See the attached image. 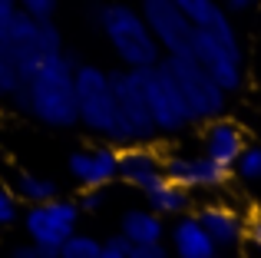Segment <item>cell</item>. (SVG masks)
Here are the masks:
<instances>
[{
  "label": "cell",
  "instance_id": "cell-1",
  "mask_svg": "<svg viewBox=\"0 0 261 258\" xmlns=\"http://www.w3.org/2000/svg\"><path fill=\"white\" fill-rule=\"evenodd\" d=\"M73 73H76V57H70V53L63 50L60 57L46 60V63L27 80L23 90L13 96V103L23 113H30L33 119H40L43 126L63 129V126L80 123Z\"/></svg>",
  "mask_w": 261,
  "mask_h": 258
},
{
  "label": "cell",
  "instance_id": "cell-2",
  "mask_svg": "<svg viewBox=\"0 0 261 258\" xmlns=\"http://www.w3.org/2000/svg\"><path fill=\"white\" fill-rule=\"evenodd\" d=\"M93 20L102 30V37L109 40V46L119 57V63L129 66V70H149V66H155L166 57L159 40L149 30L146 17L139 10H133V7H126V4L93 7Z\"/></svg>",
  "mask_w": 261,
  "mask_h": 258
},
{
  "label": "cell",
  "instance_id": "cell-3",
  "mask_svg": "<svg viewBox=\"0 0 261 258\" xmlns=\"http://www.w3.org/2000/svg\"><path fill=\"white\" fill-rule=\"evenodd\" d=\"M0 50L13 60V66L20 70V80L27 83L46 60L63 53V37L53 27V20H37L27 10H17L0 33Z\"/></svg>",
  "mask_w": 261,
  "mask_h": 258
},
{
  "label": "cell",
  "instance_id": "cell-4",
  "mask_svg": "<svg viewBox=\"0 0 261 258\" xmlns=\"http://www.w3.org/2000/svg\"><path fill=\"white\" fill-rule=\"evenodd\" d=\"M116 103V142L119 146H136V142L155 139V123L146 96V70H113L109 73Z\"/></svg>",
  "mask_w": 261,
  "mask_h": 258
},
{
  "label": "cell",
  "instance_id": "cell-5",
  "mask_svg": "<svg viewBox=\"0 0 261 258\" xmlns=\"http://www.w3.org/2000/svg\"><path fill=\"white\" fill-rule=\"evenodd\" d=\"M166 70L172 73V80L178 83L185 103H189L195 123H208V119H218L225 113V103H228V93L208 76L202 63H198L192 53H182V57H162Z\"/></svg>",
  "mask_w": 261,
  "mask_h": 258
},
{
  "label": "cell",
  "instance_id": "cell-6",
  "mask_svg": "<svg viewBox=\"0 0 261 258\" xmlns=\"http://www.w3.org/2000/svg\"><path fill=\"white\" fill-rule=\"evenodd\" d=\"M76 83V116L80 123L93 133L106 136L116 142V103H113V86H109V73L99 66H80L73 73Z\"/></svg>",
  "mask_w": 261,
  "mask_h": 258
},
{
  "label": "cell",
  "instance_id": "cell-7",
  "mask_svg": "<svg viewBox=\"0 0 261 258\" xmlns=\"http://www.w3.org/2000/svg\"><path fill=\"white\" fill-rule=\"evenodd\" d=\"M146 96H149V110H152L155 133L178 136V133H185V129L195 123V116H192L182 90H178V83L172 80V73L166 70L162 60L146 70Z\"/></svg>",
  "mask_w": 261,
  "mask_h": 258
},
{
  "label": "cell",
  "instance_id": "cell-8",
  "mask_svg": "<svg viewBox=\"0 0 261 258\" xmlns=\"http://www.w3.org/2000/svg\"><path fill=\"white\" fill-rule=\"evenodd\" d=\"M192 57L208 70V76L222 86L225 93H235L245 80L242 70V43L238 40H225L212 30H198L192 37Z\"/></svg>",
  "mask_w": 261,
  "mask_h": 258
},
{
  "label": "cell",
  "instance_id": "cell-9",
  "mask_svg": "<svg viewBox=\"0 0 261 258\" xmlns=\"http://www.w3.org/2000/svg\"><path fill=\"white\" fill-rule=\"evenodd\" d=\"M76 219H80V205L70 199H50V202H37L30 205V212L23 215V228L30 235L33 245L40 248H57L63 245L66 235L76 232Z\"/></svg>",
  "mask_w": 261,
  "mask_h": 258
},
{
  "label": "cell",
  "instance_id": "cell-10",
  "mask_svg": "<svg viewBox=\"0 0 261 258\" xmlns=\"http://www.w3.org/2000/svg\"><path fill=\"white\" fill-rule=\"evenodd\" d=\"M139 13L146 17L152 37L159 40L166 57H182L192 53V37H195V23L185 17L172 0H142Z\"/></svg>",
  "mask_w": 261,
  "mask_h": 258
},
{
  "label": "cell",
  "instance_id": "cell-11",
  "mask_svg": "<svg viewBox=\"0 0 261 258\" xmlns=\"http://www.w3.org/2000/svg\"><path fill=\"white\" fill-rule=\"evenodd\" d=\"M166 179L192 189H222L231 179V169L218 166L208 156H169L166 159Z\"/></svg>",
  "mask_w": 261,
  "mask_h": 258
},
{
  "label": "cell",
  "instance_id": "cell-12",
  "mask_svg": "<svg viewBox=\"0 0 261 258\" xmlns=\"http://www.w3.org/2000/svg\"><path fill=\"white\" fill-rule=\"evenodd\" d=\"M70 175L83 189H106L113 179H119V152L113 146H96V149H86V152H73Z\"/></svg>",
  "mask_w": 261,
  "mask_h": 258
},
{
  "label": "cell",
  "instance_id": "cell-13",
  "mask_svg": "<svg viewBox=\"0 0 261 258\" xmlns=\"http://www.w3.org/2000/svg\"><path fill=\"white\" fill-rule=\"evenodd\" d=\"M119 179H126L129 186L139 189V192H149L155 182L166 179V159H162L155 149L136 142V146H129V149L119 152Z\"/></svg>",
  "mask_w": 261,
  "mask_h": 258
},
{
  "label": "cell",
  "instance_id": "cell-14",
  "mask_svg": "<svg viewBox=\"0 0 261 258\" xmlns=\"http://www.w3.org/2000/svg\"><path fill=\"white\" fill-rule=\"evenodd\" d=\"M202 222V228L208 232V239L215 242V248H235L245 239V222L235 209L228 205H202L195 215Z\"/></svg>",
  "mask_w": 261,
  "mask_h": 258
},
{
  "label": "cell",
  "instance_id": "cell-15",
  "mask_svg": "<svg viewBox=\"0 0 261 258\" xmlns=\"http://www.w3.org/2000/svg\"><path fill=\"white\" fill-rule=\"evenodd\" d=\"M242 149H245L242 126L228 123V119H212L208 129H205V156L208 159H215L218 166L231 169L235 159L242 156Z\"/></svg>",
  "mask_w": 261,
  "mask_h": 258
},
{
  "label": "cell",
  "instance_id": "cell-16",
  "mask_svg": "<svg viewBox=\"0 0 261 258\" xmlns=\"http://www.w3.org/2000/svg\"><path fill=\"white\" fill-rule=\"evenodd\" d=\"M169 239H172L175 258H215L218 255L215 242L208 239V232L202 228V222H198L195 215H185L182 212V219L172 225Z\"/></svg>",
  "mask_w": 261,
  "mask_h": 258
},
{
  "label": "cell",
  "instance_id": "cell-17",
  "mask_svg": "<svg viewBox=\"0 0 261 258\" xmlns=\"http://www.w3.org/2000/svg\"><path fill=\"white\" fill-rule=\"evenodd\" d=\"M172 4L198 27V30H212L225 40H238L235 23H231V17L225 13V7L218 4V0H172Z\"/></svg>",
  "mask_w": 261,
  "mask_h": 258
},
{
  "label": "cell",
  "instance_id": "cell-18",
  "mask_svg": "<svg viewBox=\"0 0 261 258\" xmlns=\"http://www.w3.org/2000/svg\"><path fill=\"white\" fill-rule=\"evenodd\" d=\"M122 239L129 245H146V242H162L166 225H162V215H155L152 209H133V212L122 215Z\"/></svg>",
  "mask_w": 261,
  "mask_h": 258
},
{
  "label": "cell",
  "instance_id": "cell-19",
  "mask_svg": "<svg viewBox=\"0 0 261 258\" xmlns=\"http://www.w3.org/2000/svg\"><path fill=\"white\" fill-rule=\"evenodd\" d=\"M146 202L155 215H182L185 209L192 205V195H189L185 186H178L172 179H162L146 192Z\"/></svg>",
  "mask_w": 261,
  "mask_h": 258
},
{
  "label": "cell",
  "instance_id": "cell-20",
  "mask_svg": "<svg viewBox=\"0 0 261 258\" xmlns=\"http://www.w3.org/2000/svg\"><path fill=\"white\" fill-rule=\"evenodd\" d=\"M57 192H60L57 182L46 179V175H37V172H20L17 175V199H27L30 205L57 199Z\"/></svg>",
  "mask_w": 261,
  "mask_h": 258
},
{
  "label": "cell",
  "instance_id": "cell-21",
  "mask_svg": "<svg viewBox=\"0 0 261 258\" xmlns=\"http://www.w3.org/2000/svg\"><path fill=\"white\" fill-rule=\"evenodd\" d=\"M99 245H102V242H96L93 235L73 232V235H66V239H63L57 258H96V255H99Z\"/></svg>",
  "mask_w": 261,
  "mask_h": 258
},
{
  "label": "cell",
  "instance_id": "cell-22",
  "mask_svg": "<svg viewBox=\"0 0 261 258\" xmlns=\"http://www.w3.org/2000/svg\"><path fill=\"white\" fill-rule=\"evenodd\" d=\"M231 169H235L245 182H261V146H248V142H245L242 156L235 159Z\"/></svg>",
  "mask_w": 261,
  "mask_h": 258
},
{
  "label": "cell",
  "instance_id": "cell-23",
  "mask_svg": "<svg viewBox=\"0 0 261 258\" xmlns=\"http://www.w3.org/2000/svg\"><path fill=\"white\" fill-rule=\"evenodd\" d=\"M17 4L20 10H27L37 20H53V13H57V0H17Z\"/></svg>",
  "mask_w": 261,
  "mask_h": 258
},
{
  "label": "cell",
  "instance_id": "cell-24",
  "mask_svg": "<svg viewBox=\"0 0 261 258\" xmlns=\"http://www.w3.org/2000/svg\"><path fill=\"white\" fill-rule=\"evenodd\" d=\"M96 258H129V242L122 235H113V239H106L99 245V255Z\"/></svg>",
  "mask_w": 261,
  "mask_h": 258
},
{
  "label": "cell",
  "instance_id": "cell-25",
  "mask_svg": "<svg viewBox=\"0 0 261 258\" xmlns=\"http://www.w3.org/2000/svg\"><path fill=\"white\" fill-rule=\"evenodd\" d=\"M17 219V192L0 186V225H10Z\"/></svg>",
  "mask_w": 261,
  "mask_h": 258
},
{
  "label": "cell",
  "instance_id": "cell-26",
  "mask_svg": "<svg viewBox=\"0 0 261 258\" xmlns=\"http://www.w3.org/2000/svg\"><path fill=\"white\" fill-rule=\"evenodd\" d=\"M129 258H169L162 242H146V245H129Z\"/></svg>",
  "mask_w": 261,
  "mask_h": 258
},
{
  "label": "cell",
  "instance_id": "cell-27",
  "mask_svg": "<svg viewBox=\"0 0 261 258\" xmlns=\"http://www.w3.org/2000/svg\"><path fill=\"white\" fill-rule=\"evenodd\" d=\"M102 202H106L102 199V189H83V195H80L76 205H80V212H99Z\"/></svg>",
  "mask_w": 261,
  "mask_h": 258
},
{
  "label": "cell",
  "instance_id": "cell-28",
  "mask_svg": "<svg viewBox=\"0 0 261 258\" xmlns=\"http://www.w3.org/2000/svg\"><path fill=\"white\" fill-rule=\"evenodd\" d=\"M245 235H248V242H251V245H255L258 252H261V212H258L255 219L248 222V225H245Z\"/></svg>",
  "mask_w": 261,
  "mask_h": 258
},
{
  "label": "cell",
  "instance_id": "cell-29",
  "mask_svg": "<svg viewBox=\"0 0 261 258\" xmlns=\"http://www.w3.org/2000/svg\"><path fill=\"white\" fill-rule=\"evenodd\" d=\"M20 10V4L17 0H0V33H4V27L10 23V17Z\"/></svg>",
  "mask_w": 261,
  "mask_h": 258
},
{
  "label": "cell",
  "instance_id": "cell-30",
  "mask_svg": "<svg viewBox=\"0 0 261 258\" xmlns=\"http://www.w3.org/2000/svg\"><path fill=\"white\" fill-rule=\"evenodd\" d=\"M10 258H40V248L37 245H17L10 252Z\"/></svg>",
  "mask_w": 261,
  "mask_h": 258
},
{
  "label": "cell",
  "instance_id": "cell-31",
  "mask_svg": "<svg viewBox=\"0 0 261 258\" xmlns=\"http://www.w3.org/2000/svg\"><path fill=\"white\" fill-rule=\"evenodd\" d=\"M225 4H228L231 10H248V7H255L258 0H225Z\"/></svg>",
  "mask_w": 261,
  "mask_h": 258
}]
</instances>
